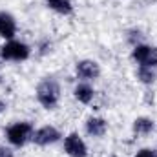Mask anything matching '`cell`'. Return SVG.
I'll use <instances>...</instances> for the list:
<instances>
[{
	"mask_svg": "<svg viewBox=\"0 0 157 157\" xmlns=\"http://www.w3.org/2000/svg\"><path fill=\"white\" fill-rule=\"evenodd\" d=\"M6 108H7V104L0 99V113H4V112H6Z\"/></svg>",
	"mask_w": 157,
	"mask_h": 157,
	"instance_id": "obj_16",
	"label": "cell"
},
{
	"mask_svg": "<svg viewBox=\"0 0 157 157\" xmlns=\"http://www.w3.org/2000/svg\"><path fill=\"white\" fill-rule=\"evenodd\" d=\"M37 101L46 110H55L60 101V86L55 78L46 77L37 86Z\"/></svg>",
	"mask_w": 157,
	"mask_h": 157,
	"instance_id": "obj_1",
	"label": "cell"
},
{
	"mask_svg": "<svg viewBox=\"0 0 157 157\" xmlns=\"http://www.w3.org/2000/svg\"><path fill=\"white\" fill-rule=\"evenodd\" d=\"M31 55V49L28 44L20 42V40H7L2 48H0V57L4 60H11V62H24L28 60Z\"/></svg>",
	"mask_w": 157,
	"mask_h": 157,
	"instance_id": "obj_3",
	"label": "cell"
},
{
	"mask_svg": "<svg viewBox=\"0 0 157 157\" xmlns=\"http://www.w3.org/2000/svg\"><path fill=\"white\" fill-rule=\"evenodd\" d=\"M133 60L144 68H157V48L148 44H135L132 51Z\"/></svg>",
	"mask_w": 157,
	"mask_h": 157,
	"instance_id": "obj_4",
	"label": "cell"
},
{
	"mask_svg": "<svg viewBox=\"0 0 157 157\" xmlns=\"http://www.w3.org/2000/svg\"><path fill=\"white\" fill-rule=\"evenodd\" d=\"M75 73L78 78L82 80H93L101 75V66L95 62V60H90V59H84V60H78L77 68H75Z\"/></svg>",
	"mask_w": 157,
	"mask_h": 157,
	"instance_id": "obj_7",
	"label": "cell"
},
{
	"mask_svg": "<svg viewBox=\"0 0 157 157\" xmlns=\"http://www.w3.org/2000/svg\"><path fill=\"white\" fill-rule=\"evenodd\" d=\"M59 139H60V132L55 126H49V124H46V126H42L39 130H35L33 132V137H31V141L35 144H39V146H49V144L57 143Z\"/></svg>",
	"mask_w": 157,
	"mask_h": 157,
	"instance_id": "obj_6",
	"label": "cell"
},
{
	"mask_svg": "<svg viewBox=\"0 0 157 157\" xmlns=\"http://www.w3.org/2000/svg\"><path fill=\"white\" fill-rule=\"evenodd\" d=\"M17 35V20L13 15L0 11V37L6 40H13Z\"/></svg>",
	"mask_w": 157,
	"mask_h": 157,
	"instance_id": "obj_8",
	"label": "cell"
},
{
	"mask_svg": "<svg viewBox=\"0 0 157 157\" xmlns=\"http://www.w3.org/2000/svg\"><path fill=\"white\" fill-rule=\"evenodd\" d=\"M135 157H157V150L155 148H143L135 154Z\"/></svg>",
	"mask_w": 157,
	"mask_h": 157,
	"instance_id": "obj_14",
	"label": "cell"
},
{
	"mask_svg": "<svg viewBox=\"0 0 157 157\" xmlns=\"http://www.w3.org/2000/svg\"><path fill=\"white\" fill-rule=\"evenodd\" d=\"M155 130V122L148 117H139L133 121V133L137 135H148Z\"/></svg>",
	"mask_w": 157,
	"mask_h": 157,
	"instance_id": "obj_11",
	"label": "cell"
},
{
	"mask_svg": "<svg viewBox=\"0 0 157 157\" xmlns=\"http://www.w3.org/2000/svg\"><path fill=\"white\" fill-rule=\"evenodd\" d=\"M73 95H75V99H77L78 102H82V104H90V102L93 101V97H95V90H93L90 84L80 82V84L75 86Z\"/></svg>",
	"mask_w": 157,
	"mask_h": 157,
	"instance_id": "obj_10",
	"label": "cell"
},
{
	"mask_svg": "<svg viewBox=\"0 0 157 157\" xmlns=\"http://www.w3.org/2000/svg\"><path fill=\"white\" fill-rule=\"evenodd\" d=\"M64 152L70 157H88V146L78 133H70L64 137Z\"/></svg>",
	"mask_w": 157,
	"mask_h": 157,
	"instance_id": "obj_5",
	"label": "cell"
},
{
	"mask_svg": "<svg viewBox=\"0 0 157 157\" xmlns=\"http://www.w3.org/2000/svg\"><path fill=\"white\" fill-rule=\"evenodd\" d=\"M33 124L29 121H18V122H13L11 126H7L6 130V137H7V143L20 148L24 146L31 137H33Z\"/></svg>",
	"mask_w": 157,
	"mask_h": 157,
	"instance_id": "obj_2",
	"label": "cell"
},
{
	"mask_svg": "<svg viewBox=\"0 0 157 157\" xmlns=\"http://www.w3.org/2000/svg\"><path fill=\"white\" fill-rule=\"evenodd\" d=\"M48 7L53 9L59 15H71L73 13V4L71 0H46Z\"/></svg>",
	"mask_w": 157,
	"mask_h": 157,
	"instance_id": "obj_12",
	"label": "cell"
},
{
	"mask_svg": "<svg viewBox=\"0 0 157 157\" xmlns=\"http://www.w3.org/2000/svg\"><path fill=\"white\" fill-rule=\"evenodd\" d=\"M0 157H13V152L6 146H0Z\"/></svg>",
	"mask_w": 157,
	"mask_h": 157,
	"instance_id": "obj_15",
	"label": "cell"
},
{
	"mask_svg": "<svg viewBox=\"0 0 157 157\" xmlns=\"http://www.w3.org/2000/svg\"><path fill=\"white\" fill-rule=\"evenodd\" d=\"M137 78H139L143 84H152V82L155 80V71H154V68L139 66V70H137Z\"/></svg>",
	"mask_w": 157,
	"mask_h": 157,
	"instance_id": "obj_13",
	"label": "cell"
},
{
	"mask_svg": "<svg viewBox=\"0 0 157 157\" xmlns=\"http://www.w3.org/2000/svg\"><path fill=\"white\" fill-rule=\"evenodd\" d=\"M108 130V122L102 117H90L86 121V132L91 137H102Z\"/></svg>",
	"mask_w": 157,
	"mask_h": 157,
	"instance_id": "obj_9",
	"label": "cell"
}]
</instances>
